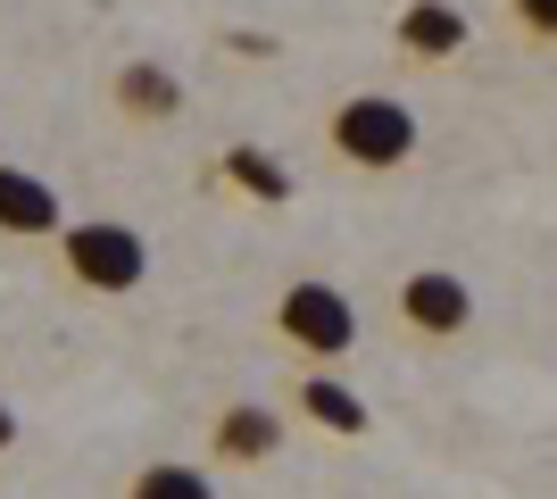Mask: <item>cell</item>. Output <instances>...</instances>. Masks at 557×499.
Returning a JSON list of instances; mask_svg holds the SVG:
<instances>
[{"label":"cell","instance_id":"1","mask_svg":"<svg viewBox=\"0 0 557 499\" xmlns=\"http://www.w3.org/2000/svg\"><path fill=\"white\" fill-rule=\"evenodd\" d=\"M325 142H333V159L358 166V175H392V166L417 159V109L399 92H349L325 117Z\"/></svg>","mask_w":557,"mask_h":499},{"label":"cell","instance_id":"2","mask_svg":"<svg viewBox=\"0 0 557 499\" xmlns=\"http://www.w3.org/2000/svg\"><path fill=\"white\" fill-rule=\"evenodd\" d=\"M59 266L100 300H125L150 275V241L134 225H116V216H84V225H59Z\"/></svg>","mask_w":557,"mask_h":499},{"label":"cell","instance_id":"3","mask_svg":"<svg viewBox=\"0 0 557 499\" xmlns=\"http://www.w3.org/2000/svg\"><path fill=\"white\" fill-rule=\"evenodd\" d=\"M275 333L308 358V366H342V358L358 350V309H349L342 284H317V275H308V284H283Z\"/></svg>","mask_w":557,"mask_h":499},{"label":"cell","instance_id":"4","mask_svg":"<svg viewBox=\"0 0 557 499\" xmlns=\"http://www.w3.org/2000/svg\"><path fill=\"white\" fill-rule=\"evenodd\" d=\"M399 325L417 333V341H458L474 325V291L449 275V266H417L408 284H399Z\"/></svg>","mask_w":557,"mask_h":499},{"label":"cell","instance_id":"5","mask_svg":"<svg viewBox=\"0 0 557 499\" xmlns=\"http://www.w3.org/2000/svg\"><path fill=\"white\" fill-rule=\"evenodd\" d=\"M209 450L225 458V466H267V458L283 450V408L267 400H225L209 425Z\"/></svg>","mask_w":557,"mask_h":499},{"label":"cell","instance_id":"6","mask_svg":"<svg viewBox=\"0 0 557 499\" xmlns=\"http://www.w3.org/2000/svg\"><path fill=\"white\" fill-rule=\"evenodd\" d=\"M59 184H42L34 166H9L0 159V234H17V241H59Z\"/></svg>","mask_w":557,"mask_h":499},{"label":"cell","instance_id":"7","mask_svg":"<svg viewBox=\"0 0 557 499\" xmlns=\"http://www.w3.org/2000/svg\"><path fill=\"white\" fill-rule=\"evenodd\" d=\"M109 100L134 125H175V117H184V75L166 67V59H125L116 84H109Z\"/></svg>","mask_w":557,"mask_h":499},{"label":"cell","instance_id":"8","mask_svg":"<svg viewBox=\"0 0 557 499\" xmlns=\"http://www.w3.org/2000/svg\"><path fill=\"white\" fill-rule=\"evenodd\" d=\"M292 400H300V416H308V425H325L333 441H358V433L374 425V408L358 400V391H349V383L333 375V366H308V383L292 391Z\"/></svg>","mask_w":557,"mask_h":499},{"label":"cell","instance_id":"9","mask_svg":"<svg viewBox=\"0 0 557 499\" xmlns=\"http://www.w3.org/2000/svg\"><path fill=\"white\" fill-rule=\"evenodd\" d=\"M392 34H399L408 59H458V50H466V9H458V0H408Z\"/></svg>","mask_w":557,"mask_h":499},{"label":"cell","instance_id":"10","mask_svg":"<svg viewBox=\"0 0 557 499\" xmlns=\"http://www.w3.org/2000/svg\"><path fill=\"white\" fill-rule=\"evenodd\" d=\"M125 499H216V475L191 466V458H150V466L125 483Z\"/></svg>","mask_w":557,"mask_h":499},{"label":"cell","instance_id":"11","mask_svg":"<svg viewBox=\"0 0 557 499\" xmlns=\"http://www.w3.org/2000/svg\"><path fill=\"white\" fill-rule=\"evenodd\" d=\"M225 175L242 191H258V200H292V175H283V159H267V150H225Z\"/></svg>","mask_w":557,"mask_h":499},{"label":"cell","instance_id":"12","mask_svg":"<svg viewBox=\"0 0 557 499\" xmlns=\"http://www.w3.org/2000/svg\"><path fill=\"white\" fill-rule=\"evenodd\" d=\"M508 17L533 34V42H557V0H508Z\"/></svg>","mask_w":557,"mask_h":499},{"label":"cell","instance_id":"13","mask_svg":"<svg viewBox=\"0 0 557 499\" xmlns=\"http://www.w3.org/2000/svg\"><path fill=\"white\" fill-rule=\"evenodd\" d=\"M9 441H17V416H9V408H0V450H9Z\"/></svg>","mask_w":557,"mask_h":499}]
</instances>
